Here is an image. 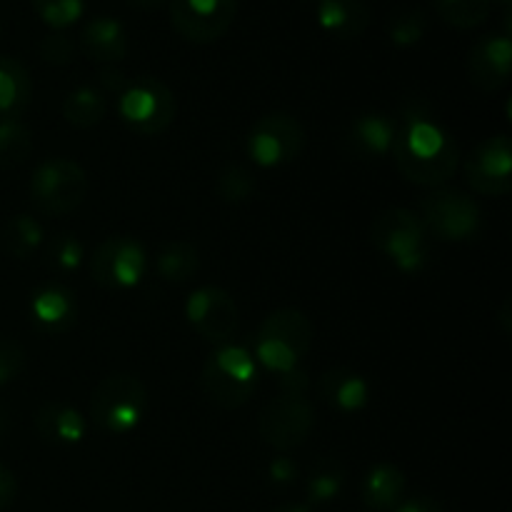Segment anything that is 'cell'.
Segmentation results:
<instances>
[{"label": "cell", "mask_w": 512, "mask_h": 512, "mask_svg": "<svg viewBox=\"0 0 512 512\" xmlns=\"http://www.w3.org/2000/svg\"><path fill=\"white\" fill-rule=\"evenodd\" d=\"M393 160L405 180L420 188H443L460 165L453 133L428 105H408L395 120Z\"/></svg>", "instance_id": "cell-1"}, {"label": "cell", "mask_w": 512, "mask_h": 512, "mask_svg": "<svg viewBox=\"0 0 512 512\" xmlns=\"http://www.w3.org/2000/svg\"><path fill=\"white\" fill-rule=\"evenodd\" d=\"M313 348V325L298 308H280L260 323L253 340V358L280 380L300 373V363Z\"/></svg>", "instance_id": "cell-2"}, {"label": "cell", "mask_w": 512, "mask_h": 512, "mask_svg": "<svg viewBox=\"0 0 512 512\" xmlns=\"http://www.w3.org/2000/svg\"><path fill=\"white\" fill-rule=\"evenodd\" d=\"M258 380V363L245 345H220L200 370V388L220 410L243 408L258 390Z\"/></svg>", "instance_id": "cell-3"}, {"label": "cell", "mask_w": 512, "mask_h": 512, "mask_svg": "<svg viewBox=\"0 0 512 512\" xmlns=\"http://www.w3.org/2000/svg\"><path fill=\"white\" fill-rule=\"evenodd\" d=\"M370 240L380 255L403 273H420L430 260V233L408 208H385L370 225Z\"/></svg>", "instance_id": "cell-4"}, {"label": "cell", "mask_w": 512, "mask_h": 512, "mask_svg": "<svg viewBox=\"0 0 512 512\" xmlns=\"http://www.w3.org/2000/svg\"><path fill=\"white\" fill-rule=\"evenodd\" d=\"M95 428L110 435H128L148 413V390L135 375H110L95 385L88 405Z\"/></svg>", "instance_id": "cell-5"}, {"label": "cell", "mask_w": 512, "mask_h": 512, "mask_svg": "<svg viewBox=\"0 0 512 512\" xmlns=\"http://www.w3.org/2000/svg\"><path fill=\"white\" fill-rule=\"evenodd\" d=\"M30 203L50 218H60L85 203L90 190L88 173L75 160L50 158L33 170L30 178Z\"/></svg>", "instance_id": "cell-6"}, {"label": "cell", "mask_w": 512, "mask_h": 512, "mask_svg": "<svg viewBox=\"0 0 512 512\" xmlns=\"http://www.w3.org/2000/svg\"><path fill=\"white\" fill-rule=\"evenodd\" d=\"M420 220L430 235L445 243H468L483 233V210L470 195L453 188H435L420 203Z\"/></svg>", "instance_id": "cell-7"}, {"label": "cell", "mask_w": 512, "mask_h": 512, "mask_svg": "<svg viewBox=\"0 0 512 512\" xmlns=\"http://www.w3.org/2000/svg\"><path fill=\"white\" fill-rule=\"evenodd\" d=\"M118 113L133 133L160 135L173 125L178 105L173 90L163 80L138 78L120 93Z\"/></svg>", "instance_id": "cell-8"}, {"label": "cell", "mask_w": 512, "mask_h": 512, "mask_svg": "<svg viewBox=\"0 0 512 512\" xmlns=\"http://www.w3.org/2000/svg\"><path fill=\"white\" fill-rule=\"evenodd\" d=\"M315 428V410L305 395L280 393L258 415V433L268 448L288 453L300 448Z\"/></svg>", "instance_id": "cell-9"}, {"label": "cell", "mask_w": 512, "mask_h": 512, "mask_svg": "<svg viewBox=\"0 0 512 512\" xmlns=\"http://www.w3.org/2000/svg\"><path fill=\"white\" fill-rule=\"evenodd\" d=\"M245 150L260 168H283L305 150V128L288 113H268L250 128Z\"/></svg>", "instance_id": "cell-10"}, {"label": "cell", "mask_w": 512, "mask_h": 512, "mask_svg": "<svg viewBox=\"0 0 512 512\" xmlns=\"http://www.w3.org/2000/svg\"><path fill=\"white\" fill-rule=\"evenodd\" d=\"M148 270V255L145 248L133 238L103 240L90 258V275L93 283L105 290H130L143 280Z\"/></svg>", "instance_id": "cell-11"}, {"label": "cell", "mask_w": 512, "mask_h": 512, "mask_svg": "<svg viewBox=\"0 0 512 512\" xmlns=\"http://www.w3.org/2000/svg\"><path fill=\"white\" fill-rule=\"evenodd\" d=\"M465 183L480 195L503 198L512 190V145L505 133L485 138L463 160Z\"/></svg>", "instance_id": "cell-12"}, {"label": "cell", "mask_w": 512, "mask_h": 512, "mask_svg": "<svg viewBox=\"0 0 512 512\" xmlns=\"http://www.w3.org/2000/svg\"><path fill=\"white\" fill-rule=\"evenodd\" d=\"M185 318L195 333L213 345H225L238 333L240 313L233 295L218 285H203L193 290L185 303Z\"/></svg>", "instance_id": "cell-13"}, {"label": "cell", "mask_w": 512, "mask_h": 512, "mask_svg": "<svg viewBox=\"0 0 512 512\" xmlns=\"http://www.w3.org/2000/svg\"><path fill=\"white\" fill-rule=\"evenodd\" d=\"M238 15V0H170L173 28L198 45L223 38Z\"/></svg>", "instance_id": "cell-14"}, {"label": "cell", "mask_w": 512, "mask_h": 512, "mask_svg": "<svg viewBox=\"0 0 512 512\" xmlns=\"http://www.w3.org/2000/svg\"><path fill=\"white\" fill-rule=\"evenodd\" d=\"M512 40L508 33L485 35L468 53V78L483 93H495L510 80Z\"/></svg>", "instance_id": "cell-15"}, {"label": "cell", "mask_w": 512, "mask_h": 512, "mask_svg": "<svg viewBox=\"0 0 512 512\" xmlns=\"http://www.w3.org/2000/svg\"><path fill=\"white\" fill-rule=\"evenodd\" d=\"M395 140V118L370 110L345 125L343 148L355 160H380L390 155Z\"/></svg>", "instance_id": "cell-16"}, {"label": "cell", "mask_w": 512, "mask_h": 512, "mask_svg": "<svg viewBox=\"0 0 512 512\" xmlns=\"http://www.w3.org/2000/svg\"><path fill=\"white\" fill-rule=\"evenodd\" d=\"M75 315H78L75 293L60 283L43 285L30 298V318L45 333H65L75 325Z\"/></svg>", "instance_id": "cell-17"}, {"label": "cell", "mask_w": 512, "mask_h": 512, "mask_svg": "<svg viewBox=\"0 0 512 512\" xmlns=\"http://www.w3.org/2000/svg\"><path fill=\"white\" fill-rule=\"evenodd\" d=\"M80 48L95 63L115 65L128 55V33L120 20L100 15L85 23L80 33Z\"/></svg>", "instance_id": "cell-18"}, {"label": "cell", "mask_w": 512, "mask_h": 512, "mask_svg": "<svg viewBox=\"0 0 512 512\" xmlns=\"http://www.w3.org/2000/svg\"><path fill=\"white\" fill-rule=\"evenodd\" d=\"M315 18L333 38L355 40L368 30L373 13L365 0H320Z\"/></svg>", "instance_id": "cell-19"}, {"label": "cell", "mask_w": 512, "mask_h": 512, "mask_svg": "<svg viewBox=\"0 0 512 512\" xmlns=\"http://www.w3.org/2000/svg\"><path fill=\"white\" fill-rule=\"evenodd\" d=\"M35 433L53 445H78L88 433V420L65 403H45L33 418Z\"/></svg>", "instance_id": "cell-20"}, {"label": "cell", "mask_w": 512, "mask_h": 512, "mask_svg": "<svg viewBox=\"0 0 512 512\" xmlns=\"http://www.w3.org/2000/svg\"><path fill=\"white\" fill-rule=\"evenodd\" d=\"M318 393L330 408L340 413H360L370 403V385L360 373L348 368H333L320 378Z\"/></svg>", "instance_id": "cell-21"}, {"label": "cell", "mask_w": 512, "mask_h": 512, "mask_svg": "<svg viewBox=\"0 0 512 512\" xmlns=\"http://www.w3.org/2000/svg\"><path fill=\"white\" fill-rule=\"evenodd\" d=\"M405 473L393 463H378L365 473L363 488V503L375 512H390L403 503L405 495Z\"/></svg>", "instance_id": "cell-22"}, {"label": "cell", "mask_w": 512, "mask_h": 512, "mask_svg": "<svg viewBox=\"0 0 512 512\" xmlns=\"http://www.w3.org/2000/svg\"><path fill=\"white\" fill-rule=\"evenodd\" d=\"M33 83L28 68L15 58H0V118H20L30 105Z\"/></svg>", "instance_id": "cell-23"}, {"label": "cell", "mask_w": 512, "mask_h": 512, "mask_svg": "<svg viewBox=\"0 0 512 512\" xmlns=\"http://www.w3.org/2000/svg\"><path fill=\"white\" fill-rule=\"evenodd\" d=\"M105 113H108V100H105L103 90L93 88V85H80V88L70 90L63 100V118L78 130L98 128Z\"/></svg>", "instance_id": "cell-24"}, {"label": "cell", "mask_w": 512, "mask_h": 512, "mask_svg": "<svg viewBox=\"0 0 512 512\" xmlns=\"http://www.w3.org/2000/svg\"><path fill=\"white\" fill-rule=\"evenodd\" d=\"M45 240V230L33 215H15L3 225L0 233V248L5 255L15 260H28L30 255L38 253Z\"/></svg>", "instance_id": "cell-25"}, {"label": "cell", "mask_w": 512, "mask_h": 512, "mask_svg": "<svg viewBox=\"0 0 512 512\" xmlns=\"http://www.w3.org/2000/svg\"><path fill=\"white\" fill-rule=\"evenodd\" d=\"M155 268H158L160 278L168 280V283H185L200 268L198 248L188 243V240H173V243H168L158 253Z\"/></svg>", "instance_id": "cell-26"}, {"label": "cell", "mask_w": 512, "mask_h": 512, "mask_svg": "<svg viewBox=\"0 0 512 512\" xmlns=\"http://www.w3.org/2000/svg\"><path fill=\"white\" fill-rule=\"evenodd\" d=\"M345 468L333 458H323L313 465L305 480V495L310 505H325L343 493Z\"/></svg>", "instance_id": "cell-27"}, {"label": "cell", "mask_w": 512, "mask_h": 512, "mask_svg": "<svg viewBox=\"0 0 512 512\" xmlns=\"http://www.w3.org/2000/svg\"><path fill=\"white\" fill-rule=\"evenodd\" d=\"M33 153V133L20 118H0V168H18Z\"/></svg>", "instance_id": "cell-28"}, {"label": "cell", "mask_w": 512, "mask_h": 512, "mask_svg": "<svg viewBox=\"0 0 512 512\" xmlns=\"http://www.w3.org/2000/svg\"><path fill=\"white\" fill-rule=\"evenodd\" d=\"M435 10L448 25L460 30L478 28L488 20L493 0H433Z\"/></svg>", "instance_id": "cell-29"}, {"label": "cell", "mask_w": 512, "mask_h": 512, "mask_svg": "<svg viewBox=\"0 0 512 512\" xmlns=\"http://www.w3.org/2000/svg\"><path fill=\"white\" fill-rule=\"evenodd\" d=\"M255 173L245 165L233 163L225 165L218 173V180H215V193L223 203L228 205H240L255 193Z\"/></svg>", "instance_id": "cell-30"}, {"label": "cell", "mask_w": 512, "mask_h": 512, "mask_svg": "<svg viewBox=\"0 0 512 512\" xmlns=\"http://www.w3.org/2000/svg\"><path fill=\"white\" fill-rule=\"evenodd\" d=\"M33 8L45 25L63 30L78 23L80 15L85 13V0H33Z\"/></svg>", "instance_id": "cell-31"}, {"label": "cell", "mask_w": 512, "mask_h": 512, "mask_svg": "<svg viewBox=\"0 0 512 512\" xmlns=\"http://www.w3.org/2000/svg\"><path fill=\"white\" fill-rule=\"evenodd\" d=\"M388 35L398 48H410L425 35V18L420 10H403L395 18H390Z\"/></svg>", "instance_id": "cell-32"}, {"label": "cell", "mask_w": 512, "mask_h": 512, "mask_svg": "<svg viewBox=\"0 0 512 512\" xmlns=\"http://www.w3.org/2000/svg\"><path fill=\"white\" fill-rule=\"evenodd\" d=\"M85 248L75 235H60L50 248V263L60 270V273H73L83 265Z\"/></svg>", "instance_id": "cell-33"}, {"label": "cell", "mask_w": 512, "mask_h": 512, "mask_svg": "<svg viewBox=\"0 0 512 512\" xmlns=\"http://www.w3.org/2000/svg\"><path fill=\"white\" fill-rule=\"evenodd\" d=\"M75 43L65 33H50L45 35L43 43H40V58L48 65H55V68H63V65H70L75 60Z\"/></svg>", "instance_id": "cell-34"}, {"label": "cell", "mask_w": 512, "mask_h": 512, "mask_svg": "<svg viewBox=\"0 0 512 512\" xmlns=\"http://www.w3.org/2000/svg\"><path fill=\"white\" fill-rule=\"evenodd\" d=\"M25 368V350L18 340L0 338V388L13 383Z\"/></svg>", "instance_id": "cell-35"}, {"label": "cell", "mask_w": 512, "mask_h": 512, "mask_svg": "<svg viewBox=\"0 0 512 512\" xmlns=\"http://www.w3.org/2000/svg\"><path fill=\"white\" fill-rule=\"evenodd\" d=\"M295 478H298V465L285 455H280L268 465V480L273 485H293Z\"/></svg>", "instance_id": "cell-36"}, {"label": "cell", "mask_w": 512, "mask_h": 512, "mask_svg": "<svg viewBox=\"0 0 512 512\" xmlns=\"http://www.w3.org/2000/svg\"><path fill=\"white\" fill-rule=\"evenodd\" d=\"M18 498V480L5 465H0V512L8 510Z\"/></svg>", "instance_id": "cell-37"}, {"label": "cell", "mask_w": 512, "mask_h": 512, "mask_svg": "<svg viewBox=\"0 0 512 512\" xmlns=\"http://www.w3.org/2000/svg\"><path fill=\"white\" fill-rule=\"evenodd\" d=\"M393 512H445V508L430 495H415V498L403 500Z\"/></svg>", "instance_id": "cell-38"}, {"label": "cell", "mask_w": 512, "mask_h": 512, "mask_svg": "<svg viewBox=\"0 0 512 512\" xmlns=\"http://www.w3.org/2000/svg\"><path fill=\"white\" fill-rule=\"evenodd\" d=\"M100 85H103L108 93H123L125 85H128V80H125V75L120 73L118 68L108 65V68L100 70Z\"/></svg>", "instance_id": "cell-39"}, {"label": "cell", "mask_w": 512, "mask_h": 512, "mask_svg": "<svg viewBox=\"0 0 512 512\" xmlns=\"http://www.w3.org/2000/svg\"><path fill=\"white\" fill-rule=\"evenodd\" d=\"M125 3L133 5V8H138V10H155V8H160V3H163V0H125Z\"/></svg>", "instance_id": "cell-40"}, {"label": "cell", "mask_w": 512, "mask_h": 512, "mask_svg": "<svg viewBox=\"0 0 512 512\" xmlns=\"http://www.w3.org/2000/svg\"><path fill=\"white\" fill-rule=\"evenodd\" d=\"M270 512H313V510H310V505H303V503H285V505H278V508H273Z\"/></svg>", "instance_id": "cell-41"}, {"label": "cell", "mask_w": 512, "mask_h": 512, "mask_svg": "<svg viewBox=\"0 0 512 512\" xmlns=\"http://www.w3.org/2000/svg\"><path fill=\"white\" fill-rule=\"evenodd\" d=\"M8 425H10V415H8V410H5L3 405H0V435H5Z\"/></svg>", "instance_id": "cell-42"}]
</instances>
